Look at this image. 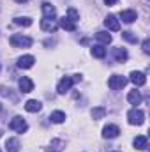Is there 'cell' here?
<instances>
[{"instance_id":"obj_31","label":"cell","mask_w":150,"mask_h":152,"mask_svg":"<svg viewBox=\"0 0 150 152\" xmlns=\"http://www.w3.org/2000/svg\"><path fill=\"white\" fill-rule=\"evenodd\" d=\"M18 4H25V2H28V0H16Z\"/></svg>"},{"instance_id":"obj_19","label":"cell","mask_w":150,"mask_h":152,"mask_svg":"<svg viewBox=\"0 0 150 152\" xmlns=\"http://www.w3.org/2000/svg\"><path fill=\"white\" fill-rule=\"evenodd\" d=\"M133 145H134L136 149H140V151H145V149H147V145H149L147 136H136V138L133 140Z\"/></svg>"},{"instance_id":"obj_10","label":"cell","mask_w":150,"mask_h":152,"mask_svg":"<svg viewBox=\"0 0 150 152\" xmlns=\"http://www.w3.org/2000/svg\"><path fill=\"white\" fill-rule=\"evenodd\" d=\"M120 20H122L124 23H133V21L138 20V12L133 11V9H125V11L120 12Z\"/></svg>"},{"instance_id":"obj_27","label":"cell","mask_w":150,"mask_h":152,"mask_svg":"<svg viewBox=\"0 0 150 152\" xmlns=\"http://www.w3.org/2000/svg\"><path fill=\"white\" fill-rule=\"evenodd\" d=\"M122 37L125 39L127 42H133V44H136V42H138V36H136L134 32H129V30L122 32Z\"/></svg>"},{"instance_id":"obj_8","label":"cell","mask_w":150,"mask_h":152,"mask_svg":"<svg viewBox=\"0 0 150 152\" xmlns=\"http://www.w3.org/2000/svg\"><path fill=\"white\" fill-rule=\"evenodd\" d=\"M118 134H120V129H118V126H115V124H108V126H104V129H103V136L108 138V140L117 138Z\"/></svg>"},{"instance_id":"obj_26","label":"cell","mask_w":150,"mask_h":152,"mask_svg":"<svg viewBox=\"0 0 150 152\" xmlns=\"http://www.w3.org/2000/svg\"><path fill=\"white\" fill-rule=\"evenodd\" d=\"M14 23L16 25H23V27H30L32 25V18H28V16H18V18H14Z\"/></svg>"},{"instance_id":"obj_34","label":"cell","mask_w":150,"mask_h":152,"mask_svg":"<svg viewBox=\"0 0 150 152\" xmlns=\"http://www.w3.org/2000/svg\"><path fill=\"white\" fill-rule=\"evenodd\" d=\"M0 152H2V151H0Z\"/></svg>"},{"instance_id":"obj_16","label":"cell","mask_w":150,"mask_h":152,"mask_svg":"<svg viewBox=\"0 0 150 152\" xmlns=\"http://www.w3.org/2000/svg\"><path fill=\"white\" fill-rule=\"evenodd\" d=\"M41 108H42V104L39 103L37 99H30V101H27V103H25V110H27V112H30V113L41 112Z\"/></svg>"},{"instance_id":"obj_2","label":"cell","mask_w":150,"mask_h":152,"mask_svg":"<svg viewBox=\"0 0 150 152\" xmlns=\"http://www.w3.org/2000/svg\"><path fill=\"white\" fill-rule=\"evenodd\" d=\"M9 42H11L14 48H30L34 41H32V37H27V36H23V34H14V36L9 37Z\"/></svg>"},{"instance_id":"obj_4","label":"cell","mask_w":150,"mask_h":152,"mask_svg":"<svg viewBox=\"0 0 150 152\" xmlns=\"http://www.w3.org/2000/svg\"><path fill=\"white\" fill-rule=\"evenodd\" d=\"M9 129L18 131V133H25V131L28 129V124L25 122V118H23V117H14V118L9 122Z\"/></svg>"},{"instance_id":"obj_11","label":"cell","mask_w":150,"mask_h":152,"mask_svg":"<svg viewBox=\"0 0 150 152\" xmlns=\"http://www.w3.org/2000/svg\"><path fill=\"white\" fill-rule=\"evenodd\" d=\"M34 62H36V58L32 55H25V57H20L18 58V67L20 69H30L34 66Z\"/></svg>"},{"instance_id":"obj_1","label":"cell","mask_w":150,"mask_h":152,"mask_svg":"<svg viewBox=\"0 0 150 152\" xmlns=\"http://www.w3.org/2000/svg\"><path fill=\"white\" fill-rule=\"evenodd\" d=\"M78 81H81V75H73V76H66V78H62L60 81H58V85H57V92L58 94H66V92H69L71 90V87L78 83Z\"/></svg>"},{"instance_id":"obj_25","label":"cell","mask_w":150,"mask_h":152,"mask_svg":"<svg viewBox=\"0 0 150 152\" xmlns=\"http://www.w3.org/2000/svg\"><path fill=\"white\" fill-rule=\"evenodd\" d=\"M95 39H97L99 42H103V44H110V42H111V36H110L108 32H97V34H95Z\"/></svg>"},{"instance_id":"obj_6","label":"cell","mask_w":150,"mask_h":152,"mask_svg":"<svg viewBox=\"0 0 150 152\" xmlns=\"http://www.w3.org/2000/svg\"><path fill=\"white\" fill-rule=\"evenodd\" d=\"M41 28L44 32H57L58 23L55 21V18H42L41 20Z\"/></svg>"},{"instance_id":"obj_5","label":"cell","mask_w":150,"mask_h":152,"mask_svg":"<svg viewBox=\"0 0 150 152\" xmlns=\"http://www.w3.org/2000/svg\"><path fill=\"white\" fill-rule=\"evenodd\" d=\"M125 83H127V78H125V76H120V75H113L111 78L108 80V85H110L111 90H120V88H124Z\"/></svg>"},{"instance_id":"obj_18","label":"cell","mask_w":150,"mask_h":152,"mask_svg":"<svg viewBox=\"0 0 150 152\" xmlns=\"http://www.w3.org/2000/svg\"><path fill=\"white\" fill-rule=\"evenodd\" d=\"M90 115H92L94 120H101V118H104V115H106V108H104V106H95V108H92Z\"/></svg>"},{"instance_id":"obj_20","label":"cell","mask_w":150,"mask_h":152,"mask_svg":"<svg viewBox=\"0 0 150 152\" xmlns=\"http://www.w3.org/2000/svg\"><path fill=\"white\" fill-rule=\"evenodd\" d=\"M5 151L7 152H18L20 151V142L16 138H9L5 142Z\"/></svg>"},{"instance_id":"obj_9","label":"cell","mask_w":150,"mask_h":152,"mask_svg":"<svg viewBox=\"0 0 150 152\" xmlns=\"http://www.w3.org/2000/svg\"><path fill=\"white\" fill-rule=\"evenodd\" d=\"M104 25H106L110 30H113V32H118V30H120V21L117 20L115 14H108V16L104 18Z\"/></svg>"},{"instance_id":"obj_28","label":"cell","mask_w":150,"mask_h":152,"mask_svg":"<svg viewBox=\"0 0 150 152\" xmlns=\"http://www.w3.org/2000/svg\"><path fill=\"white\" fill-rule=\"evenodd\" d=\"M67 18H71V20L76 23V21L79 20V12L76 11L74 7H69V9H67Z\"/></svg>"},{"instance_id":"obj_22","label":"cell","mask_w":150,"mask_h":152,"mask_svg":"<svg viewBox=\"0 0 150 152\" xmlns=\"http://www.w3.org/2000/svg\"><path fill=\"white\" fill-rule=\"evenodd\" d=\"M92 55H94L95 58H104V57H106V48H103L101 44H97V46L92 48Z\"/></svg>"},{"instance_id":"obj_30","label":"cell","mask_w":150,"mask_h":152,"mask_svg":"<svg viewBox=\"0 0 150 152\" xmlns=\"http://www.w3.org/2000/svg\"><path fill=\"white\" fill-rule=\"evenodd\" d=\"M117 2H118V0H104V4H106V5H115Z\"/></svg>"},{"instance_id":"obj_12","label":"cell","mask_w":150,"mask_h":152,"mask_svg":"<svg viewBox=\"0 0 150 152\" xmlns=\"http://www.w3.org/2000/svg\"><path fill=\"white\" fill-rule=\"evenodd\" d=\"M113 58H115V62H125L127 58H129V53H127V50L125 48H113Z\"/></svg>"},{"instance_id":"obj_15","label":"cell","mask_w":150,"mask_h":152,"mask_svg":"<svg viewBox=\"0 0 150 152\" xmlns=\"http://www.w3.org/2000/svg\"><path fill=\"white\" fill-rule=\"evenodd\" d=\"M64 147H66V142H64V140L55 138V140H51L50 147H46V151H48V152H62V151H64Z\"/></svg>"},{"instance_id":"obj_32","label":"cell","mask_w":150,"mask_h":152,"mask_svg":"<svg viewBox=\"0 0 150 152\" xmlns=\"http://www.w3.org/2000/svg\"><path fill=\"white\" fill-rule=\"evenodd\" d=\"M0 138H2V129H0Z\"/></svg>"},{"instance_id":"obj_29","label":"cell","mask_w":150,"mask_h":152,"mask_svg":"<svg viewBox=\"0 0 150 152\" xmlns=\"http://www.w3.org/2000/svg\"><path fill=\"white\" fill-rule=\"evenodd\" d=\"M143 51H145L147 55L150 53V41H149V39H145V41H143Z\"/></svg>"},{"instance_id":"obj_13","label":"cell","mask_w":150,"mask_h":152,"mask_svg":"<svg viewBox=\"0 0 150 152\" xmlns=\"http://www.w3.org/2000/svg\"><path fill=\"white\" fill-rule=\"evenodd\" d=\"M131 81L136 87H141V85L147 83V76H145V73H141V71H133L131 73Z\"/></svg>"},{"instance_id":"obj_3","label":"cell","mask_w":150,"mask_h":152,"mask_svg":"<svg viewBox=\"0 0 150 152\" xmlns=\"http://www.w3.org/2000/svg\"><path fill=\"white\" fill-rule=\"evenodd\" d=\"M127 120L133 126H141L145 122V113L141 110H138V108H133V110L127 112Z\"/></svg>"},{"instance_id":"obj_17","label":"cell","mask_w":150,"mask_h":152,"mask_svg":"<svg viewBox=\"0 0 150 152\" xmlns=\"http://www.w3.org/2000/svg\"><path fill=\"white\" fill-rule=\"evenodd\" d=\"M41 9H42V14H44V18H55V14H57L55 7H53L51 4H48V2H42Z\"/></svg>"},{"instance_id":"obj_33","label":"cell","mask_w":150,"mask_h":152,"mask_svg":"<svg viewBox=\"0 0 150 152\" xmlns=\"http://www.w3.org/2000/svg\"><path fill=\"white\" fill-rule=\"evenodd\" d=\"M0 110H2V104H0Z\"/></svg>"},{"instance_id":"obj_24","label":"cell","mask_w":150,"mask_h":152,"mask_svg":"<svg viewBox=\"0 0 150 152\" xmlns=\"http://www.w3.org/2000/svg\"><path fill=\"white\" fill-rule=\"evenodd\" d=\"M11 90H12V88H7V87H0V96H4V97H11V101H12V103H16V101H18V96H14Z\"/></svg>"},{"instance_id":"obj_14","label":"cell","mask_w":150,"mask_h":152,"mask_svg":"<svg viewBox=\"0 0 150 152\" xmlns=\"http://www.w3.org/2000/svg\"><path fill=\"white\" fill-rule=\"evenodd\" d=\"M58 27H62V28L67 30V32H74L76 30V23L71 20V18H67V16H64V18L58 20Z\"/></svg>"},{"instance_id":"obj_7","label":"cell","mask_w":150,"mask_h":152,"mask_svg":"<svg viewBox=\"0 0 150 152\" xmlns=\"http://www.w3.org/2000/svg\"><path fill=\"white\" fill-rule=\"evenodd\" d=\"M18 85H20V90H21L23 94H28V92L34 90V83H32V80H30L28 76H21V78L18 80Z\"/></svg>"},{"instance_id":"obj_21","label":"cell","mask_w":150,"mask_h":152,"mask_svg":"<svg viewBox=\"0 0 150 152\" xmlns=\"http://www.w3.org/2000/svg\"><path fill=\"white\" fill-rule=\"evenodd\" d=\"M127 101H129L131 104H140V103H141V94H140L138 90H131V92L127 94Z\"/></svg>"},{"instance_id":"obj_23","label":"cell","mask_w":150,"mask_h":152,"mask_svg":"<svg viewBox=\"0 0 150 152\" xmlns=\"http://www.w3.org/2000/svg\"><path fill=\"white\" fill-rule=\"evenodd\" d=\"M50 120L55 122V124H62L66 120V113L64 112H53V113L50 115Z\"/></svg>"}]
</instances>
